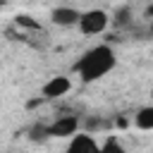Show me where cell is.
Instances as JSON below:
<instances>
[{
    "mask_svg": "<svg viewBox=\"0 0 153 153\" xmlns=\"http://www.w3.org/2000/svg\"><path fill=\"white\" fill-rule=\"evenodd\" d=\"M115 67V53L110 45H96L88 53H84V57L74 65V72H79L81 81H96L100 76H105L110 69Z\"/></svg>",
    "mask_w": 153,
    "mask_h": 153,
    "instance_id": "1",
    "label": "cell"
},
{
    "mask_svg": "<svg viewBox=\"0 0 153 153\" xmlns=\"http://www.w3.org/2000/svg\"><path fill=\"white\" fill-rule=\"evenodd\" d=\"M108 14L103 12V10H88V12H81L79 14V29H81V33H86V36H93V33H100V31H105V26H108Z\"/></svg>",
    "mask_w": 153,
    "mask_h": 153,
    "instance_id": "2",
    "label": "cell"
},
{
    "mask_svg": "<svg viewBox=\"0 0 153 153\" xmlns=\"http://www.w3.org/2000/svg\"><path fill=\"white\" fill-rule=\"evenodd\" d=\"M76 127H79L76 115H65L55 124L48 127V136H74L76 134Z\"/></svg>",
    "mask_w": 153,
    "mask_h": 153,
    "instance_id": "3",
    "label": "cell"
},
{
    "mask_svg": "<svg viewBox=\"0 0 153 153\" xmlns=\"http://www.w3.org/2000/svg\"><path fill=\"white\" fill-rule=\"evenodd\" d=\"M69 88H72V81H69L67 76H53V79L43 86V98H57V96H65Z\"/></svg>",
    "mask_w": 153,
    "mask_h": 153,
    "instance_id": "4",
    "label": "cell"
},
{
    "mask_svg": "<svg viewBox=\"0 0 153 153\" xmlns=\"http://www.w3.org/2000/svg\"><path fill=\"white\" fill-rule=\"evenodd\" d=\"M67 153H98V143L88 134H74V139L69 141Z\"/></svg>",
    "mask_w": 153,
    "mask_h": 153,
    "instance_id": "5",
    "label": "cell"
},
{
    "mask_svg": "<svg viewBox=\"0 0 153 153\" xmlns=\"http://www.w3.org/2000/svg\"><path fill=\"white\" fill-rule=\"evenodd\" d=\"M79 10H74V7H57V10H53V14H50V19L57 24V26H74L76 22H79Z\"/></svg>",
    "mask_w": 153,
    "mask_h": 153,
    "instance_id": "6",
    "label": "cell"
},
{
    "mask_svg": "<svg viewBox=\"0 0 153 153\" xmlns=\"http://www.w3.org/2000/svg\"><path fill=\"white\" fill-rule=\"evenodd\" d=\"M134 124H136L139 129H143V131L153 129V108H151V105L141 108V110L134 115Z\"/></svg>",
    "mask_w": 153,
    "mask_h": 153,
    "instance_id": "7",
    "label": "cell"
},
{
    "mask_svg": "<svg viewBox=\"0 0 153 153\" xmlns=\"http://www.w3.org/2000/svg\"><path fill=\"white\" fill-rule=\"evenodd\" d=\"M112 22H115V26H127V24L131 22V10H129V7H120V10H115Z\"/></svg>",
    "mask_w": 153,
    "mask_h": 153,
    "instance_id": "8",
    "label": "cell"
},
{
    "mask_svg": "<svg viewBox=\"0 0 153 153\" xmlns=\"http://www.w3.org/2000/svg\"><path fill=\"white\" fill-rule=\"evenodd\" d=\"M98 153H124V148L120 146V141L115 136H108V141L103 146H98Z\"/></svg>",
    "mask_w": 153,
    "mask_h": 153,
    "instance_id": "9",
    "label": "cell"
},
{
    "mask_svg": "<svg viewBox=\"0 0 153 153\" xmlns=\"http://www.w3.org/2000/svg\"><path fill=\"white\" fill-rule=\"evenodd\" d=\"M14 24H17V26H24V29H38V22L31 19L29 14H17V17H14Z\"/></svg>",
    "mask_w": 153,
    "mask_h": 153,
    "instance_id": "10",
    "label": "cell"
},
{
    "mask_svg": "<svg viewBox=\"0 0 153 153\" xmlns=\"http://www.w3.org/2000/svg\"><path fill=\"white\" fill-rule=\"evenodd\" d=\"M29 136H31L33 141H43V139H48V127H43V124H36V127H31Z\"/></svg>",
    "mask_w": 153,
    "mask_h": 153,
    "instance_id": "11",
    "label": "cell"
}]
</instances>
